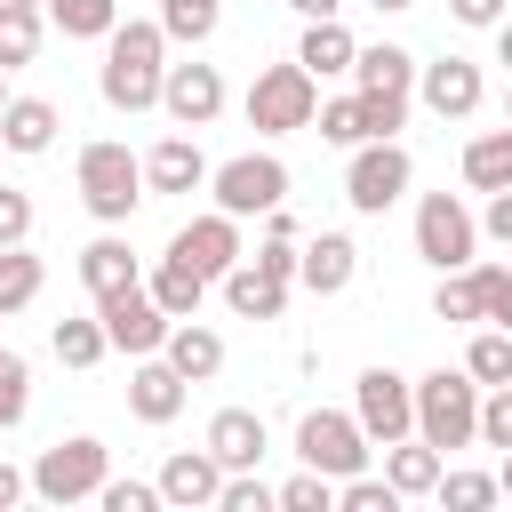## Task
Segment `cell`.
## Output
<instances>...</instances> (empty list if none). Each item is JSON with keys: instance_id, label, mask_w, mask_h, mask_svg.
<instances>
[{"instance_id": "obj_1", "label": "cell", "mask_w": 512, "mask_h": 512, "mask_svg": "<svg viewBox=\"0 0 512 512\" xmlns=\"http://www.w3.org/2000/svg\"><path fill=\"white\" fill-rule=\"evenodd\" d=\"M160 72H168V32H160V16H120V24L104 32V72H96L104 104H112V112H152V104H160Z\"/></svg>"}, {"instance_id": "obj_2", "label": "cell", "mask_w": 512, "mask_h": 512, "mask_svg": "<svg viewBox=\"0 0 512 512\" xmlns=\"http://www.w3.org/2000/svg\"><path fill=\"white\" fill-rule=\"evenodd\" d=\"M72 184H80V208L96 216V224H128L152 192H144V152H128L120 136H96V144H80V160H72Z\"/></svg>"}, {"instance_id": "obj_3", "label": "cell", "mask_w": 512, "mask_h": 512, "mask_svg": "<svg viewBox=\"0 0 512 512\" xmlns=\"http://www.w3.org/2000/svg\"><path fill=\"white\" fill-rule=\"evenodd\" d=\"M24 480H32V496H40V504H56V512H64V504H96V488L112 480V448H104L96 432H72V440L40 448Z\"/></svg>"}, {"instance_id": "obj_4", "label": "cell", "mask_w": 512, "mask_h": 512, "mask_svg": "<svg viewBox=\"0 0 512 512\" xmlns=\"http://www.w3.org/2000/svg\"><path fill=\"white\" fill-rule=\"evenodd\" d=\"M416 440H432L440 456L480 440V384H472L464 368H432V376H416Z\"/></svg>"}, {"instance_id": "obj_5", "label": "cell", "mask_w": 512, "mask_h": 512, "mask_svg": "<svg viewBox=\"0 0 512 512\" xmlns=\"http://www.w3.org/2000/svg\"><path fill=\"white\" fill-rule=\"evenodd\" d=\"M248 128L256 136H296V128H312V112H320V80L288 56V64H264L256 80H248Z\"/></svg>"}, {"instance_id": "obj_6", "label": "cell", "mask_w": 512, "mask_h": 512, "mask_svg": "<svg viewBox=\"0 0 512 512\" xmlns=\"http://www.w3.org/2000/svg\"><path fill=\"white\" fill-rule=\"evenodd\" d=\"M408 184H416V160H408L400 136H368V144H352V160H344V200H352V216H384Z\"/></svg>"}, {"instance_id": "obj_7", "label": "cell", "mask_w": 512, "mask_h": 512, "mask_svg": "<svg viewBox=\"0 0 512 512\" xmlns=\"http://www.w3.org/2000/svg\"><path fill=\"white\" fill-rule=\"evenodd\" d=\"M208 200L224 208V216H264V208H280L288 200V160L280 152H232V160H216L208 168Z\"/></svg>"}, {"instance_id": "obj_8", "label": "cell", "mask_w": 512, "mask_h": 512, "mask_svg": "<svg viewBox=\"0 0 512 512\" xmlns=\"http://www.w3.org/2000/svg\"><path fill=\"white\" fill-rule=\"evenodd\" d=\"M296 456H304L312 472H328V480H352V472H368L376 440L360 432L352 408H304V416H296Z\"/></svg>"}, {"instance_id": "obj_9", "label": "cell", "mask_w": 512, "mask_h": 512, "mask_svg": "<svg viewBox=\"0 0 512 512\" xmlns=\"http://www.w3.org/2000/svg\"><path fill=\"white\" fill-rule=\"evenodd\" d=\"M416 256L432 272H464L480 256V216L464 208V192H424L416 200Z\"/></svg>"}, {"instance_id": "obj_10", "label": "cell", "mask_w": 512, "mask_h": 512, "mask_svg": "<svg viewBox=\"0 0 512 512\" xmlns=\"http://www.w3.org/2000/svg\"><path fill=\"white\" fill-rule=\"evenodd\" d=\"M352 416H360V432H368L376 448L408 440V432H416V376H400V368H360Z\"/></svg>"}, {"instance_id": "obj_11", "label": "cell", "mask_w": 512, "mask_h": 512, "mask_svg": "<svg viewBox=\"0 0 512 512\" xmlns=\"http://www.w3.org/2000/svg\"><path fill=\"white\" fill-rule=\"evenodd\" d=\"M160 256H176V264H192V272H208V280H224L248 248H240V216H224V208H208V216H192V224H176L168 232V248Z\"/></svg>"}, {"instance_id": "obj_12", "label": "cell", "mask_w": 512, "mask_h": 512, "mask_svg": "<svg viewBox=\"0 0 512 512\" xmlns=\"http://www.w3.org/2000/svg\"><path fill=\"white\" fill-rule=\"evenodd\" d=\"M96 320H104V344H112V352H128V360H144V352H160V344H168V312L144 296V280H136V288H120V296H96Z\"/></svg>"}, {"instance_id": "obj_13", "label": "cell", "mask_w": 512, "mask_h": 512, "mask_svg": "<svg viewBox=\"0 0 512 512\" xmlns=\"http://www.w3.org/2000/svg\"><path fill=\"white\" fill-rule=\"evenodd\" d=\"M480 96H488V80H480L472 56H432V64H416V104H424L432 120H472Z\"/></svg>"}, {"instance_id": "obj_14", "label": "cell", "mask_w": 512, "mask_h": 512, "mask_svg": "<svg viewBox=\"0 0 512 512\" xmlns=\"http://www.w3.org/2000/svg\"><path fill=\"white\" fill-rule=\"evenodd\" d=\"M160 112H168L176 128H208V120L224 112V72H216V64H168V72H160Z\"/></svg>"}, {"instance_id": "obj_15", "label": "cell", "mask_w": 512, "mask_h": 512, "mask_svg": "<svg viewBox=\"0 0 512 512\" xmlns=\"http://www.w3.org/2000/svg\"><path fill=\"white\" fill-rule=\"evenodd\" d=\"M360 280V248H352V232H312V240H296V288H312V296H344Z\"/></svg>"}, {"instance_id": "obj_16", "label": "cell", "mask_w": 512, "mask_h": 512, "mask_svg": "<svg viewBox=\"0 0 512 512\" xmlns=\"http://www.w3.org/2000/svg\"><path fill=\"white\" fill-rule=\"evenodd\" d=\"M184 400H192V384H184L160 352H144V360L128 368V416H136V424H176Z\"/></svg>"}, {"instance_id": "obj_17", "label": "cell", "mask_w": 512, "mask_h": 512, "mask_svg": "<svg viewBox=\"0 0 512 512\" xmlns=\"http://www.w3.org/2000/svg\"><path fill=\"white\" fill-rule=\"evenodd\" d=\"M144 192H168V200H184V192H208V152L176 128V136H160L152 152H144Z\"/></svg>"}, {"instance_id": "obj_18", "label": "cell", "mask_w": 512, "mask_h": 512, "mask_svg": "<svg viewBox=\"0 0 512 512\" xmlns=\"http://www.w3.org/2000/svg\"><path fill=\"white\" fill-rule=\"evenodd\" d=\"M200 448H208L224 472H256V464H264V448H272V432H264V416H256V408H216Z\"/></svg>"}, {"instance_id": "obj_19", "label": "cell", "mask_w": 512, "mask_h": 512, "mask_svg": "<svg viewBox=\"0 0 512 512\" xmlns=\"http://www.w3.org/2000/svg\"><path fill=\"white\" fill-rule=\"evenodd\" d=\"M216 488H224V464H216L208 448H176V456L160 464V504H176V512L216 504Z\"/></svg>"}, {"instance_id": "obj_20", "label": "cell", "mask_w": 512, "mask_h": 512, "mask_svg": "<svg viewBox=\"0 0 512 512\" xmlns=\"http://www.w3.org/2000/svg\"><path fill=\"white\" fill-rule=\"evenodd\" d=\"M56 128H64V112L48 96H8L0 104V152H16V160H40L56 144Z\"/></svg>"}, {"instance_id": "obj_21", "label": "cell", "mask_w": 512, "mask_h": 512, "mask_svg": "<svg viewBox=\"0 0 512 512\" xmlns=\"http://www.w3.org/2000/svg\"><path fill=\"white\" fill-rule=\"evenodd\" d=\"M136 280H144L136 248H128V240H120V232L104 224V232H96V240L80 248V288H88V296H120V288H136Z\"/></svg>"}, {"instance_id": "obj_22", "label": "cell", "mask_w": 512, "mask_h": 512, "mask_svg": "<svg viewBox=\"0 0 512 512\" xmlns=\"http://www.w3.org/2000/svg\"><path fill=\"white\" fill-rule=\"evenodd\" d=\"M160 360H168L184 384H208V376H224V336H216V328H200V312H192V320H168Z\"/></svg>"}, {"instance_id": "obj_23", "label": "cell", "mask_w": 512, "mask_h": 512, "mask_svg": "<svg viewBox=\"0 0 512 512\" xmlns=\"http://www.w3.org/2000/svg\"><path fill=\"white\" fill-rule=\"evenodd\" d=\"M352 56H360V40L344 32V16H312V24L296 32V64H304L312 80H344Z\"/></svg>"}, {"instance_id": "obj_24", "label": "cell", "mask_w": 512, "mask_h": 512, "mask_svg": "<svg viewBox=\"0 0 512 512\" xmlns=\"http://www.w3.org/2000/svg\"><path fill=\"white\" fill-rule=\"evenodd\" d=\"M352 88L360 96H416V56L400 40H376V48L352 56Z\"/></svg>"}, {"instance_id": "obj_25", "label": "cell", "mask_w": 512, "mask_h": 512, "mask_svg": "<svg viewBox=\"0 0 512 512\" xmlns=\"http://www.w3.org/2000/svg\"><path fill=\"white\" fill-rule=\"evenodd\" d=\"M216 288H224V304H232V320H280V312H288V280H272V272H256L248 256H240V264H232V272H224Z\"/></svg>"}, {"instance_id": "obj_26", "label": "cell", "mask_w": 512, "mask_h": 512, "mask_svg": "<svg viewBox=\"0 0 512 512\" xmlns=\"http://www.w3.org/2000/svg\"><path fill=\"white\" fill-rule=\"evenodd\" d=\"M208 288H216V280H208V272H192V264H176V256H160V264L144 272V296H152L168 320H192Z\"/></svg>"}, {"instance_id": "obj_27", "label": "cell", "mask_w": 512, "mask_h": 512, "mask_svg": "<svg viewBox=\"0 0 512 512\" xmlns=\"http://www.w3.org/2000/svg\"><path fill=\"white\" fill-rule=\"evenodd\" d=\"M440 464H448V456H440L432 440H416V432L384 448V480L400 488V504H408V496H432V480H440Z\"/></svg>"}, {"instance_id": "obj_28", "label": "cell", "mask_w": 512, "mask_h": 512, "mask_svg": "<svg viewBox=\"0 0 512 512\" xmlns=\"http://www.w3.org/2000/svg\"><path fill=\"white\" fill-rule=\"evenodd\" d=\"M464 184H472V192H504V184H512V120H504V128H480V136L464 144Z\"/></svg>"}, {"instance_id": "obj_29", "label": "cell", "mask_w": 512, "mask_h": 512, "mask_svg": "<svg viewBox=\"0 0 512 512\" xmlns=\"http://www.w3.org/2000/svg\"><path fill=\"white\" fill-rule=\"evenodd\" d=\"M40 40H48V16H40V8L0 0V72H24V64L40 56Z\"/></svg>"}, {"instance_id": "obj_30", "label": "cell", "mask_w": 512, "mask_h": 512, "mask_svg": "<svg viewBox=\"0 0 512 512\" xmlns=\"http://www.w3.org/2000/svg\"><path fill=\"white\" fill-rule=\"evenodd\" d=\"M40 288H48V264L16 240V248H0V320L8 312H24V304H40Z\"/></svg>"}, {"instance_id": "obj_31", "label": "cell", "mask_w": 512, "mask_h": 512, "mask_svg": "<svg viewBox=\"0 0 512 512\" xmlns=\"http://www.w3.org/2000/svg\"><path fill=\"white\" fill-rule=\"evenodd\" d=\"M224 24V0H160V32L168 48H208Z\"/></svg>"}, {"instance_id": "obj_32", "label": "cell", "mask_w": 512, "mask_h": 512, "mask_svg": "<svg viewBox=\"0 0 512 512\" xmlns=\"http://www.w3.org/2000/svg\"><path fill=\"white\" fill-rule=\"evenodd\" d=\"M48 352H56L64 368H96L112 344H104V320H96V312H72V320H56V328H48Z\"/></svg>"}, {"instance_id": "obj_33", "label": "cell", "mask_w": 512, "mask_h": 512, "mask_svg": "<svg viewBox=\"0 0 512 512\" xmlns=\"http://www.w3.org/2000/svg\"><path fill=\"white\" fill-rule=\"evenodd\" d=\"M40 16L64 32V40H104L120 24V0H40Z\"/></svg>"}, {"instance_id": "obj_34", "label": "cell", "mask_w": 512, "mask_h": 512, "mask_svg": "<svg viewBox=\"0 0 512 512\" xmlns=\"http://www.w3.org/2000/svg\"><path fill=\"white\" fill-rule=\"evenodd\" d=\"M464 376L488 392V384H512V328H488L480 320V336L464 344Z\"/></svg>"}, {"instance_id": "obj_35", "label": "cell", "mask_w": 512, "mask_h": 512, "mask_svg": "<svg viewBox=\"0 0 512 512\" xmlns=\"http://www.w3.org/2000/svg\"><path fill=\"white\" fill-rule=\"evenodd\" d=\"M432 320H448V328H480V280H472V264H464V272H440V288H432Z\"/></svg>"}, {"instance_id": "obj_36", "label": "cell", "mask_w": 512, "mask_h": 512, "mask_svg": "<svg viewBox=\"0 0 512 512\" xmlns=\"http://www.w3.org/2000/svg\"><path fill=\"white\" fill-rule=\"evenodd\" d=\"M32 416V360L16 344H0V432H16Z\"/></svg>"}, {"instance_id": "obj_37", "label": "cell", "mask_w": 512, "mask_h": 512, "mask_svg": "<svg viewBox=\"0 0 512 512\" xmlns=\"http://www.w3.org/2000/svg\"><path fill=\"white\" fill-rule=\"evenodd\" d=\"M432 496H440L448 512H488V504H496V472H448V464H440Z\"/></svg>"}, {"instance_id": "obj_38", "label": "cell", "mask_w": 512, "mask_h": 512, "mask_svg": "<svg viewBox=\"0 0 512 512\" xmlns=\"http://www.w3.org/2000/svg\"><path fill=\"white\" fill-rule=\"evenodd\" d=\"M312 128H320V144H336V152L368 144V128H360V96H328V104L312 112Z\"/></svg>"}, {"instance_id": "obj_39", "label": "cell", "mask_w": 512, "mask_h": 512, "mask_svg": "<svg viewBox=\"0 0 512 512\" xmlns=\"http://www.w3.org/2000/svg\"><path fill=\"white\" fill-rule=\"evenodd\" d=\"M272 504H280V512H336V480L304 464L296 480H280V488H272Z\"/></svg>"}, {"instance_id": "obj_40", "label": "cell", "mask_w": 512, "mask_h": 512, "mask_svg": "<svg viewBox=\"0 0 512 512\" xmlns=\"http://www.w3.org/2000/svg\"><path fill=\"white\" fill-rule=\"evenodd\" d=\"M336 512H400V488L384 472H352V480H336Z\"/></svg>"}, {"instance_id": "obj_41", "label": "cell", "mask_w": 512, "mask_h": 512, "mask_svg": "<svg viewBox=\"0 0 512 512\" xmlns=\"http://www.w3.org/2000/svg\"><path fill=\"white\" fill-rule=\"evenodd\" d=\"M472 280H480V320H488V328H512V272L472 256Z\"/></svg>"}, {"instance_id": "obj_42", "label": "cell", "mask_w": 512, "mask_h": 512, "mask_svg": "<svg viewBox=\"0 0 512 512\" xmlns=\"http://www.w3.org/2000/svg\"><path fill=\"white\" fill-rule=\"evenodd\" d=\"M480 448H512V384H488L480 392Z\"/></svg>"}, {"instance_id": "obj_43", "label": "cell", "mask_w": 512, "mask_h": 512, "mask_svg": "<svg viewBox=\"0 0 512 512\" xmlns=\"http://www.w3.org/2000/svg\"><path fill=\"white\" fill-rule=\"evenodd\" d=\"M352 96H360V88H352ZM408 104H416V96H360V128H368V136H400V128H408Z\"/></svg>"}, {"instance_id": "obj_44", "label": "cell", "mask_w": 512, "mask_h": 512, "mask_svg": "<svg viewBox=\"0 0 512 512\" xmlns=\"http://www.w3.org/2000/svg\"><path fill=\"white\" fill-rule=\"evenodd\" d=\"M96 504L104 512H160V480H104Z\"/></svg>"}, {"instance_id": "obj_45", "label": "cell", "mask_w": 512, "mask_h": 512, "mask_svg": "<svg viewBox=\"0 0 512 512\" xmlns=\"http://www.w3.org/2000/svg\"><path fill=\"white\" fill-rule=\"evenodd\" d=\"M216 512H272V488H264L256 472H224V488H216Z\"/></svg>"}, {"instance_id": "obj_46", "label": "cell", "mask_w": 512, "mask_h": 512, "mask_svg": "<svg viewBox=\"0 0 512 512\" xmlns=\"http://www.w3.org/2000/svg\"><path fill=\"white\" fill-rule=\"evenodd\" d=\"M248 264H256V272H272V280H288V288H296V232H264V240H256V256H248Z\"/></svg>"}, {"instance_id": "obj_47", "label": "cell", "mask_w": 512, "mask_h": 512, "mask_svg": "<svg viewBox=\"0 0 512 512\" xmlns=\"http://www.w3.org/2000/svg\"><path fill=\"white\" fill-rule=\"evenodd\" d=\"M16 240H32V192L0 184V248H16Z\"/></svg>"}, {"instance_id": "obj_48", "label": "cell", "mask_w": 512, "mask_h": 512, "mask_svg": "<svg viewBox=\"0 0 512 512\" xmlns=\"http://www.w3.org/2000/svg\"><path fill=\"white\" fill-rule=\"evenodd\" d=\"M480 240L512 248V184H504V192H488V208H480Z\"/></svg>"}, {"instance_id": "obj_49", "label": "cell", "mask_w": 512, "mask_h": 512, "mask_svg": "<svg viewBox=\"0 0 512 512\" xmlns=\"http://www.w3.org/2000/svg\"><path fill=\"white\" fill-rule=\"evenodd\" d=\"M448 16H456V24H472V32H496V24L512 16V0H448Z\"/></svg>"}, {"instance_id": "obj_50", "label": "cell", "mask_w": 512, "mask_h": 512, "mask_svg": "<svg viewBox=\"0 0 512 512\" xmlns=\"http://www.w3.org/2000/svg\"><path fill=\"white\" fill-rule=\"evenodd\" d=\"M24 496H32V480H24V472H16V464H8V456H0V512H16V504H24Z\"/></svg>"}, {"instance_id": "obj_51", "label": "cell", "mask_w": 512, "mask_h": 512, "mask_svg": "<svg viewBox=\"0 0 512 512\" xmlns=\"http://www.w3.org/2000/svg\"><path fill=\"white\" fill-rule=\"evenodd\" d=\"M288 8H296L304 24H312V16H344V0H288Z\"/></svg>"}, {"instance_id": "obj_52", "label": "cell", "mask_w": 512, "mask_h": 512, "mask_svg": "<svg viewBox=\"0 0 512 512\" xmlns=\"http://www.w3.org/2000/svg\"><path fill=\"white\" fill-rule=\"evenodd\" d=\"M496 64H504V72H512V16H504V24H496Z\"/></svg>"}, {"instance_id": "obj_53", "label": "cell", "mask_w": 512, "mask_h": 512, "mask_svg": "<svg viewBox=\"0 0 512 512\" xmlns=\"http://www.w3.org/2000/svg\"><path fill=\"white\" fill-rule=\"evenodd\" d=\"M496 496H512V448H504V464H496Z\"/></svg>"}, {"instance_id": "obj_54", "label": "cell", "mask_w": 512, "mask_h": 512, "mask_svg": "<svg viewBox=\"0 0 512 512\" xmlns=\"http://www.w3.org/2000/svg\"><path fill=\"white\" fill-rule=\"evenodd\" d=\"M368 8H376V16H400V8H416V0H368Z\"/></svg>"}, {"instance_id": "obj_55", "label": "cell", "mask_w": 512, "mask_h": 512, "mask_svg": "<svg viewBox=\"0 0 512 512\" xmlns=\"http://www.w3.org/2000/svg\"><path fill=\"white\" fill-rule=\"evenodd\" d=\"M504 120H512V88H504Z\"/></svg>"}, {"instance_id": "obj_56", "label": "cell", "mask_w": 512, "mask_h": 512, "mask_svg": "<svg viewBox=\"0 0 512 512\" xmlns=\"http://www.w3.org/2000/svg\"><path fill=\"white\" fill-rule=\"evenodd\" d=\"M0 104H8V72H0Z\"/></svg>"}, {"instance_id": "obj_57", "label": "cell", "mask_w": 512, "mask_h": 512, "mask_svg": "<svg viewBox=\"0 0 512 512\" xmlns=\"http://www.w3.org/2000/svg\"><path fill=\"white\" fill-rule=\"evenodd\" d=\"M16 8H40V0H16Z\"/></svg>"}]
</instances>
